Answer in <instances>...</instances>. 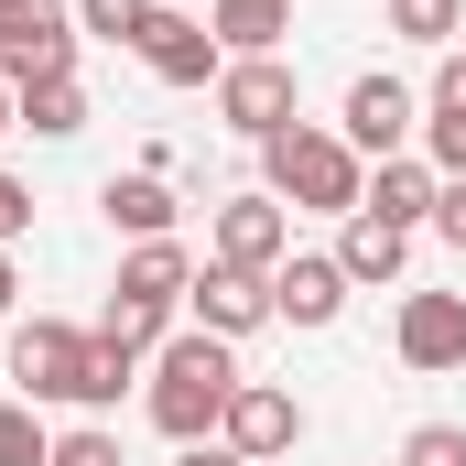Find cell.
I'll use <instances>...</instances> for the list:
<instances>
[{
	"label": "cell",
	"instance_id": "obj_1",
	"mask_svg": "<svg viewBox=\"0 0 466 466\" xmlns=\"http://www.w3.org/2000/svg\"><path fill=\"white\" fill-rule=\"evenodd\" d=\"M228 401H238L228 337L185 326V337H163V348H152V390H141V412H152V434H163V445H218Z\"/></svg>",
	"mask_w": 466,
	"mask_h": 466
},
{
	"label": "cell",
	"instance_id": "obj_2",
	"mask_svg": "<svg viewBox=\"0 0 466 466\" xmlns=\"http://www.w3.org/2000/svg\"><path fill=\"white\" fill-rule=\"evenodd\" d=\"M260 174H271L282 207H315V218H358V207H369V163L348 152V130H326V119L271 130V141H260Z\"/></svg>",
	"mask_w": 466,
	"mask_h": 466
},
{
	"label": "cell",
	"instance_id": "obj_3",
	"mask_svg": "<svg viewBox=\"0 0 466 466\" xmlns=\"http://www.w3.org/2000/svg\"><path fill=\"white\" fill-rule=\"evenodd\" d=\"M185 282H196V260H185L174 238H130V260H119V282H109V326H98V337H119L130 358L163 348V326H174Z\"/></svg>",
	"mask_w": 466,
	"mask_h": 466
},
{
	"label": "cell",
	"instance_id": "obj_4",
	"mask_svg": "<svg viewBox=\"0 0 466 466\" xmlns=\"http://www.w3.org/2000/svg\"><path fill=\"white\" fill-rule=\"evenodd\" d=\"M44 76H76V0L0 11V87H44Z\"/></svg>",
	"mask_w": 466,
	"mask_h": 466
},
{
	"label": "cell",
	"instance_id": "obj_5",
	"mask_svg": "<svg viewBox=\"0 0 466 466\" xmlns=\"http://www.w3.org/2000/svg\"><path fill=\"white\" fill-rule=\"evenodd\" d=\"M218 119H228L238 141H271V130H293V66L282 55H228V76H218Z\"/></svg>",
	"mask_w": 466,
	"mask_h": 466
},
{
	"label": "cell",
	"instance_id": "obj_6",
	"mask_svg": "<svg viewBox=\"0 0 466 466\" xmlns=\"http://www.w3.org/2000/svg\"><path fill=\"white\" fill-rule=\"evenodd\" d=\"M11 380H22V401H76L87 390V337L55 326V315L11 326Z\"/></svg>",
	"mask_w": 466,
	"mask_h": 466
},
{
	"label": "cell",
	"instance_id": "obj_7",
	"mask_svg": "<svg viewBox=\"0 0 466 466\" xmlns=\"http://www.w3.org/2000/svg\"><path fill=\"white\" fill-rule=\"evenodd\" d=\"M218 445L249 466H271V456H293L304 445V401L282 390V380H238V401H228V423H218Z\"/></svg>",
	"mask_w": 466,
	"mask_h": 466
},
{
	"label": "cell",
	"instance_id": "obj_8",
	"mask_svg": "<svg viewBox=\"0 0 466 466\" xmlns=\"http://www.w3.org/2000/svg\"><path fill=\"white\" fill-rule=\"evenodd\" d=\"M130 55H141V66H152L163 87H218V76H228V44H218V33H207L196 11H152Z\"/></svg>",
	"mask_w": 466,
	"mask_h": 466
},
{
	"label": "cell",
	"instance_id": "obj_9",
	"mask_svg": "<svg viewBox=\"0 0 466 466\" xmlns=\"http://www.w3.org/2000/svg\"><path fill=\"white\" fill-rule=\"evenodd\" d=\"M207 260H228V271H282V260H293V207H282L271 185H260V196H228Z\"/></svg>",
	"mask_w": 466,
	"mask_h": 466
},
{
	"label": "cell",
	"instance_id": "obj_10",
	"mask_svg": "<svg viewBox=\"0 0 466 466\" xmlns=\"http://www.w3.org/2000/svg\"><path fill=\"white\" fill-rule=\"evenodd\" d=\"M185 304H196V326L207 337H249V326H271V271H228V260H207L196 282H185Z\"/></svg>",
	"mask_w": 466,
	"mask_h": 466
},
{
	"label": "cell",
	"instance_id": "obj_11",
	"mask_svg": "<svg viewBox=\"0 0 466 466\" xmlns=\"http://www.w3.org/2000/svg\"><path fill=\"white\" fill-rule=\"evenodd\" d=\"M337 130H348V152H358V163H390V152H401L423 119H412V87H401V76H358Z\"/></svg>",
	"mask_w": 466,
	"mask_h": 466
},
{
	"label": "cell",
	"instance_id": "obj_12",
	"mask_svg": "<svg viewBox=\"0 0 466 466\" xmlns=\"http://www.w3.org/2000/svg\"><path fill=\"white\" fill-rule=\"evenodd\" d=\"M390 348H401V369H466V293H412L401 304V326H390Z\"/></svg>",
	"mask_w": 466,
	"mask_h": 466
},
{
	"label": "cell",
	"instance_id": "obj_13",
	"mask_svg": "<svg viewBox=\"0 0 466 466\" xmlns=\"http://www.w3.org/2000/svg\"><path fill=\"white\" fill-rule=\"evenodd\" d=\"M348 293H358V282L337 271V249H293V260L271 271V315H282V326H337Z\"/></svg>",
	"mask_w": 466,
	"mask_h": 466
},
{
	"label": "cell",
	"instance_id": "obj_14",
	"mask_svg": "<svg viewBox=\"0 0 466 466\" xmlns=\"http://www.w3.org/2000/svg\"><path fill=\"white\" fill-rule=\"evenodd\" d=\"M434 196H445V174L412 163V152H390V163L369 174V218H390V228H434Z\"/></svg>",
	"mask_w": 466,
	"mask_h": 466
},
{
	"label": "cell",
	"instance_id": "obj_15",
	"mask_svg": "<svg viewBox=\"0 0 466 466\" xmlns=\"http://www.w3.org/2000/svg\"><path fill=\"white\" fill-rule=\"evenodd\" d=\"M401 260H412V228H390V218L358 207L348 238H337V271H348V282H401Z\"/></svg>",
	"mask_w": 466,
	"mask_h": 466
},
{
	"label": "cell",
	"instance_id": "obj_16",
	"mask_svg": "<svg viewBox=\"0 0 466 466\" xmlns=\"http://www.w3.org/2000/svg\"><path fill=\"white\" fill-rule=\"evenodd\" d=\"M207 33H218L228 55H282V33H293V0H207Z\"/></svg>",
	"mask_w": 466,
	"mask_h": 466
},
{
	"label": "cell",
	"instance_id": "obj_17",
	"mask_svg": "<svg viewBox=\"0 0 466 466\" xmlns=\"http://www.w3.org/2000/svg\"><path fill=\"white\" fill-rule=\"evenodd\" d=\"M109 228H130V238H174V185L163 174H109Z\"/></svg>",
	"mask_w": 466,
	"mask_h": 466
},
{
	"label": "cell",
	"instance_id": "obj_18",
	"mask_svg": "<svg viewBox=\"0 0 466 466\" xmlns=\"http://www.w3.org/2000/svg\"><path fill=\"white\" fill-rule=\"evenodd\" d=\"M11 109H22L33 141H76V130H87V87H76V76H44V87H11Z\"/></svg>",
	"mask_w": 466,
	"mask_h": 466
},
{
	"label": "cell",
	"instance_id": "obj_19",
	"mask_svg": "<svg viewBox=\"0 0 466 466\" xmlns=\"http://www.w3.org/2000/svg\"><path fill=\"white\" fill-rule=\"evenodd\" d=\"M401 44H434V55H456V33H466V0H390L380 11Z\"/></svg>",
	"mask_w": 466,
	"mask_h": 466
},
{
	"label": "cell",
	"instance_id": "obj_20",
	"mask_svg": "<svg viewBox=\"0 0 466 466\" xmlns=\"http://www.w3.org/2000/svg\"><path fill=\"white\" fill-rule=\"evenodd\" d=\"M130 369H141V358L119 348V337H87V390H76V412H109L119 390H130Z\"/></svg>",
	"mask_w": 466,
	"mask_h": 466
},
{
	"label": "cell",
	"instance_id": "obj_21",
	"mask_svg": "<svg viewBox=\"0 0 466 466\" xmlns=\"http://www.w3.org/2000/svg\"><path fill=\"white\" fill-rule=\"evenodd\" d=\"M423 163H434V174H466V98H456V87H434V119H423Z\"/></svg>",
	"mask_w": 466,
	"mask_h": 466
},
{
	"label": "cell",
	"instance_id": "obj_22",
	"mask_svg": "<svg viewBox=\"0 0 466 466\" xmlns=\"http://www.w3.org/2000/svg\"><path fill=\"white\" fill-rule=\"evenodd\" d=\"M152 11H163V0H76V33H98V44H141Z\"/></svg>",
	"mask_w": 466,
	"mask_h": 466
},
{
	"label": "cell",
	"instance_id": "obj_23",
	"mask_svg": "<svg viewBox=\"0 0 466 466\" xmlns=\"http://www.w3.org/2000/svg\"><path fill=\"white\" fill-rule=\"evenodd\" d=\"M0 466H55V434L33 423V401H0Z\"/></svg>",
	"mask_w": 466,
	"mask_h": 466
},
{
	"label": "cell",
	"instance_id": "obj_24",
	"mask_svg": "<svg viewBox=\"0 0 466 466\" xmlns=\"http://www.w3.org/2000/svg\"><path fill=\"white\" fill-rule=\"evenodd\" d=\"M55 466H130V456H119L109 423H66V434H55Z\"/></svg>",
	"mask_w": 466,
	"mask_h": 466
},
{
	"label": "cell",
	"instance_id": "obj_25",
	"mask_svg": "<svg viewBox=\"0 0 466 466\" xmlns=\"http://www.w3.org/2000/svg\"><path fill=\"white\" fill-rule=\"evenodd\" d=\"M401 466H466V423H412L401 434Z\"/></svg>",
	"mask_w": 466,
	"mask_h": 466
},
{
	"label": "cell",
	"instance_id": "obj_26",
	"mask_svg": "<svg viewBox=\"0 0 466 466\" xmlns=\"http://www.w3.org/2000/svg\"><path fill=\"white\" fill-rule=\"evenodd\" d=\"M434 238L466 260V174H445V196H434Z\"/></svg>",
	"mask_w": 466,
	"mask_h": 466
},
{
	"label": "cell",
	"instance_id": "obj_27",
	"mask_svg": "<svg viewBox=\"0 0 466 466\" xmlns=\"http://www.w3.org/2000/svg\"><path fill=\"white\" fill-rule=\"evenodd\" d=\"M11 238H33V185L0 174V249H11Z\"/></svg>",
	"mask_w": 466,
	"mask_h": 466
},
{
	"label": "cell",
	"instance_id": "obj_28",
	"mask_svg": "<svg viewBox=\"0 0 466 466\" xmlns=\"http://www.w3.org/2000/svg\"><path fill=\"white\" fill-rule=\"evenodd\" d=\"M174 466H249V456H228V445H185Z\"/></svg>",
	"mask_w": 466,
	"mask_h": 466
},
{
	"label": "cell",
	"instance_id": "obj_29",
	"mask_svg": "<svg viewBox=\"0 0 466 466\" xmlns=\"http://www.w3.org/2000/svg\"><path fill=\"white\" fill-rule=\"evenodd\" d=\"M434 87H456V98H466V44H456V55H445V76H434Z\"/></svg>",
	"mask_w": 466,
	"mask_h": 466
},
{
	"label": "cell",
	"instance_id": "obj_30",
	"mask_svg": "<svg viewBox=\"0 0 466 466\" xmlns=\"http://www.w3.org/2000/svg\"><path fill=\"white\" fill-rule=\"evenodd\" d=\"M11 293H22V271H11V249H0V315H11Z\"/></svg>",
	"mask_w": 466,
	"mask_h": 466
},
{
	"label": "cell",
	"instance_id": "obj_31",
	"mask_svg": "<svg viewBox=\"0 0 466 466\" xmlns=\"http://www.w3.org/2000/svg\"><path fill=\"white\" fill-rule=\"evenodd\" d=\"M11 130H22V109H11V87H0V141H11Z\"/></svg>",
	"mask_w": 466,
	"mask_h": 466
},
{
	"label": "cell",
	"instance_id": "obj_32",
	"mask_svg": "<svg viewBox=\"0 0 466 466\" xmlns=\"http://www.w3.org/2000/svg\"><path fill=\"white\" fill-rule=\"evenodd\" d=\"M0 11H22V0H0Z\"/></svg>",
	"mask_w": 466,
	"mask_h": 466
}]
</instances>
